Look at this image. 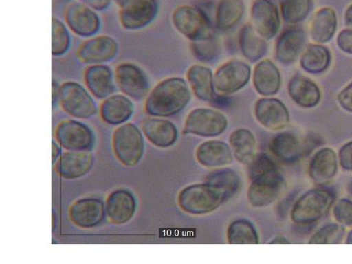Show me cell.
<instances>
[{
  "mask_svg": "<svg viewBox=\"0 0 352 264\" xmlns=\"http://www.w3.org/2000/svg\"><path fill=\"white\" fill-rule=\"evenodd\" d=\"M226 201H227L223 192L207 182L185 187L180 192L178 198L182 210L192 215L212 213Z\"/></svg>",
  "mask_w": 352,
  "mask_h": 264,
  "instance_id": "cell-2",
  "label": "cell"
},
{
  "mask_svg": "<svg viewBox=\"0 0 352 264\" xmlns=\"http://www.w3.org/2000/svg\"><path fill=\"white\" fill-rule=\"evenodd\" d=\"M348 191L350 195L352 197V182L348 186Z\"/></svg>",
  "mask_w": 352,
  "mask_h": 264,
  "instance_id": "cell-50",
  "label": "cell"
},
{
  "mask_svg": "<svg viewBox=\"0 0 352 264\" xmlns=\"http://www.w3.org/2000/svg\"><path fill=\"white\" fill-rule=\"evenodd\" d=\"M346 243L352 245V230L350 231V233L348 235Z\"/></svg>",
  "mask_w": 352,
  "mask_h": 264,
  "instance_id": "cell-49",
  "label": "cell"
},
{
  "mask_svg": "<svg viewBox=\"0 0 352 264\" xmlns=\"http://www.w3.org/2000/svg\"><path fill=\"white\" fill-rule=\"evenodd\" d=\"M52 53L54 56H61L70 47L69 32L60 19L53 18L52 21Z\"/></svg>",
  "mask_w": 352,
  "mask_h": 264,
  "instance_id": "cell-38",
  "label": "cell"
},
{
  "mask_svg": "<svg viewBox=\"0 0 352 264\" xmlns=\"http://www.w3.org/2000/svg\"><path fill=\"white\" fill-rule=\"evenodd\" d=\"M159 12L157 0H131L120 8L121 25L129 30H136L149 25Z\"/></svg>",
  "mask_w": 352,
  "mask_h": 264,
  "instance_id": "cell-11",
  "label": "cell"
},
{
  "mask_svg": "<svg viewBox=\"0 0 352 264\" xmlns=\"http://www.w3.org/2000/svg\"><path fill=\"white\" fill-rule=\"evenodd\" d=\"M65 21L69 29L82 37H91L100 29L97 11L80 2L69 4L65 10Z\"/></svg>",
  "mask_w": 352,
  "mask_h": 264,
  "instance_id": "cell-14",
  "label": "cell"
},
{
  "mask_svg": "<svg viewBox=\"0 0 352 264\" xmlns=\"http://www.w3.org/2000/svg\"><path fill=\"white\" fill-rule=\"evenodd\" d=\"M312 8V0H282L281 14L290 24H296L304 20Z\"/></svg>",
  "mask_w": 352,
  "mask_h": 264,
  "instance_id": "cell-37",
  "label": "cell"
},
{
  "mask_svg": "<svg viewBox=\"0 0 352 264\" xmlns=\"http://www.w3.org/2000/svg\"><path fill=\"white\" fill-rule=\"evenodd\" d=\"M270 244H290V242L283 236H278L273 239Z\"/></svg>",
  "mask_w": 352,
  "mask_h": 264,
  "instance_id": "cell-48",
  "label": "cell"
},
{
  "mask_svg": "<svg viewBox=\"0 0 352 264\" xmlns=\"http://www.w3.org/2000/svg\"><path fill=\"white\" fill-rule=\"evenodd\" d=\"M94 164V158L90 152L69 151L55 163L54 170L64 179H78L91 170Z\"/></svg>",
  "mask_w": 352,
  "mask_h": 264,
  "instance_id": "cell-17",
  "label": "cell"
},
{
  "mask_svg": "<svg viewBox=\"0 0 352 264\" xmlns=\"http://www.w3.org/2000/svg\"><path fill=\"white\" fill-rule=\"evenodd\" d=\"M305 32L299 28L285 30L279 37L276 44V57L284 64L294 63L304 45Z\"/></svg>",
  "mask_w": 352,
  "mask_h": 264,
  "instance_id": "cell-25",
  "label": "cell"
},
{
  "mask_svg": "<svg viewBox=\"0 0 352 264\" xmlns=\"http://www.w3.org/2000/svg\"><path fill=\"white\" fill-rule=\"evenodd\" d=\"M59 102L64 111L72 117L89 119L97 113L94 98L79 83L67 82L59 87Z\"/></svg>",
  "mask_w": 352,
  "mask_h": 264,
  "instance_id": "cell-5",
  "label": "cell"
},
{
  "mask_svg": "<svg viewBox=\"0 0 352 264\" xmlns=\"http://www.w3.org/2000/svg\"><path fill=\"white\" fill-rule=\"evenodd\" d=\"M85 80L88 90L99 99L107 98L116 90L113 72L106 65L90 66L85 72Z\"/></svg>",
  "mask_w": 352,
  "mask_h": 264,
  "instance_id": "cell-23",
  "label": "cell"
},
{
  "mask_svg": "<svg viewBox=\"0 0 352 264\" xmlns=\"http://www.w3.org/2000/svg\"><path fill=\"white\" fill-rule=\"evenodd\" d=\"M142 130L148 140L160 148L171 147L177 141V128L171 121L161 118H148L143 121Z\"/></svg>",
  "mask_w": 352,
  "mask_h": 264,
  "instance_id": "cell-21",
  "label": "cell"
},
{
  "mask_svg": "<svg viewBox=\"0 0 352 264\" xmlns=\"http://www.w3.org/2000/svg\"><path fill=\"white\" fill-rule=\"evenodd\" d=\"M79 2L96 11H102L111 5L112 0H79Z\"/></svg>",
  "mask_w": 352,
  "mask_h": 264,
  "instance_id": "cell-45",
  "label": "cell"
},
{
  "mask_svg": "<svg viewBox=\"0 0 352 264\" xmlns=\"http://www.w3.org/2000/svg\"><path fill=\"white\" fill-rule=\"evenodd\" d=\"M345 21L348 25L352 26V5H351L346 11Z\"/></svg>",
  "mask_w": 352,
  "mask_h": 264,
  "instance_id": "cell-47",
  "label": "cell"
},
{
  "mask_svg": "<svg viewBox=\"0 0 352 264\" xmlns=\"http://www.w3.org/2000/svg\"><path fill=\"white\" fill-rule=\"evenodd\" d=\"M228 127V119L223 113L207 108H197L187 116L184 133L203 138L222 135Z\"/></svg>",
  "mask_w": 352,
  "mask_h": 264,
  "instance_id": "cell-7",
  "label": "cell"
},
{
  "mask_svg": "<svg viewBox=\"0 0 352 264\" xmlns=\"http://www.w3.org/2000/svg\"><path fill=\"white\" fill-rule=\"evenodd\" d=\"M112 142L115 156L124 166H136L144 155V138L141 131L133 124L117 128Z\"/></svg>",
  "mask_w": 352,
  "mask_h": 264,
  "instance_id": "cell-3",
  "label": "cell"
},
{
  "mask_svg": "<svg viewBox=\"0 0 352 264\" xmlns=\"http://www.w3.org/2000/svg\"><path fill=\"white\" fill-rule=\"evenodd\" d=\"M334 201L332 192L316 189L304 194L294 204L291 217L298 225H310L318 221L329 212Z\"/></svg>",
  "mask_w": 352,
  "mask_h": 264,
  "instance_id": "cell-4",
  "label": "cell"
},
{
  "mask_svg": "<svg viewBox=\"0 0 352 264\" xmlns=\"http://www.w3.org/2000/svg\"><path fill=\"white\" fill-rule=\"evenodd\" d=\"M248 64L232 60L223 65L214 76V90L220 95L233 94L243 88L250 79Z\"/></svg>",
  "mask_w": 352,
  "mask_h": 264,
  "instance_id": "cell-10",
  "label": "cell"
},
{
  "mask_svg": "<svg viewBox=\"0 0 352 264\" xmlns=\"http://www.w3.org/2000/svg\"><path fill=\"white\" fill-rule=\"evenodd\" d=\"M118 52L116 41L111 37L102 36L83 43L77 51V56L85 63L96 65L113 60Z\"/></svg>",
  "mask_w": 352,
  "mask_h": 264,
  "instance_id": "cell-19",
  "label": "cell"
},
{
  "mask_svg": "<svg viewBox=\"0 0 352 264\" xmlns=\"http://www.w3.org/2000/svg\"><path fill=\"white\" fill-rule=\"evenodd\" d=\"M253 84L257 92L262 96L276 94L281 85L280 73L276 65L270 60L261 61L255 68Z\"/></svg>",
  "mask_w": 352,
  "mask_h": 264,
  "instance_id": "cell-24",
  "label": "cell"
},
{
  "mask_svg": "<svg viewBox=\"0 0 352 264\" xmlns=\"http://www.w3.org/2000/svg\"><path fill=\"white\" fill-rule=\"evenodd\" d=\"M269 146L275 157L285 162L296 160L302 153L300 140L291 132H282L275 135L271 139Z\"/></svg>",
  "mask_w": 352,
  "mask_h": 264,
  "instance_id": "cell-30",
  "label": "cell"
},
{
  "mask_svg": "<svg viewBox=\"0 0 352 264\" xmlns=\"http://www.w3.org/2000/svg\"><path fill=\"white\" fill-rule=\"evenodd\" d=\"M284 188V179L278 168L251 180L248 199L256 208L267 207L276 201Z\"/></svg>",
  "mask_w": 352,
  "mask_h": 264,
  "instance_id": "cell-6",
  "label": "cell"
},
{
  "mask_svg": "<svg viewBox=\"0 0 352 264\" xmlns=\"http://www.w3.org/2000/svg\"><path fill=\"white\" fill-rule=\"evenodd\" d=\"M289 93L296 104L305 108L316 106L321 98L318 86L302 76L294 77L289 85Z\"/></svg>",
  "mask_w": 352,
  "mask_h": 264,
  "instance_id": "cell-29",
  "label": "cell"
},
{
  "mask_svg": "<svg viewBox=\"0 0 352 264\" xmlns=\"http://www.w3.org/2000/svg\"><path fill=\"white\" fill-rule=\"evenodd\" d=\"M116 80L119 89L135 100H141L149 92L148 76L135 64H119L116 69Z\"/></svg>",
  "mask_w": 352,
  "mask_h": 264,
  "instance_id": "cell-12",
  "label": "cell"
},
{
  "mask_svg": "<svg viewBox=\"0 0 352 264\" xmlns=\"http://www.w3.org/2000/svg\"><path fill=\"white\" fill-rule=\"evenodd\" d=\"M230 245H258L259 237L256 228L247 219H240L230 223L227 230Z\"/></svg>",
  "mask_w": 352,
  "mask_h": 264,
  "instance_id": "cell-35",
  "label": "cell"
},
{
  "mask_svg": "<svg viewBox=\"0 0 352 264\" xmlns=\"http://www.w3.org/2000/svg\"><path fill=\"white\" fill-rule=\"evenodd\" d=\"M344 235L345 230L343 226L329 224L317 231L310 239L309 244H339L343 241Z\"/></svg>",
  "mask_w": 352,
  "mask_h": 264,
  "instance_id": "cell-39",
  "label": "cell"
},
{
  "mask_svg": "<svg viewBox=\"0 0 352 264\" xmlns=\"http://www.w3.org/2000/svg\"><path fill=\"white\" fill-rule=\"evenodd\" d=\"M254 29L263 38L271 39L278 34L280 27L278 9L271 0H256L251 8Z\"/></svg>",
  "mask_w": 352,
  "mask_h": 264,
  "instance_id": "cell-15",
  "label": "cell"
},
{
  "mask_svg": "<svg viewBox=\"0 0 352 264\" xmlns=\"http://www.w3.org/2000/svg\"><path fill=\"white\" fill-rule=\"evenodd\" d=\"M243 0H221L216 11V25L220 30L234 28L243 16Z\"/></svg>",
  "mask_w": 352,
  "mask_h": 264,
  "instance_id": "cell-33",
  "label": "cell"
},
{
  "mask_svg": "<svg viewBox=\"0 0 352 264\" xmlns=\"http://www.w3.org/2000/svg\"><path fill=\"white\" fill-rule=\"evenodd\" d=\"M106 216L105 204L100 198L87 197L73 203L69 210L72 223L82 229L101 225Z\"/></svg>",
  "mask_w": 352,
  "mask_h": 264,
  "instance_id": "cell-13",
  "label": "cell"
},
{
  "mask_svg": "<svg viewBox=\"0 0 352 264\" xmlns=\"http://www.w3.org/2000/svg\"><path fill=\"white\" fill-rule=\"evenodd\" d=\"M191 100L186 82L178 77L160 82L148 94L146 112L157 118L170 117L179 113Z\"/></svg>",
  "mask_w": 352,
  "mask_h": 264,
  "instance_id": "cell-1",
  "label": "cell"
},
{
  "mask_svg": "<svg viewBox=\"0 0 352 264\" xmlns=\"http://www.w3.org/2000/svg\"><path fill=\"white\" fill-rule=\"evenodd\" d=\"M338 170L336 153L330 148H324L316 153L310 163L309 174L317 184H325L331 181Z\"/></svg>",
  "mask_w": 352,
  "mask_h": 264,
  "instance_id": "cell-26",
  "label": "cell"
},
{
  "mask_svg": "<svg viewBox=\"0 0 352 264\" xmlns=\"http://www.w3.org/2000/svg\"><path fill=\"white\" fill-rule=\"evenodd\" d=\"M134 112L133 102L127 96L120 94L107 97L100 107V115L104 122L112 126L125 124Z\"/></svg>",
  "mask_w": 352,
  "mask_h": 264,
  "instance_id": "cell-22",
  "label": "cell"
},
{
  "mask_svg": "<svg viewBox=\"0 0 352 264\" xmlns=\"http://www.w3.org/2000/svg\"><path fill=\"white\" fill-rule=\"evenodd\" d=\"M338 44L341 50L352 54V29H346L340 32Z\"/></svg>",
  "mask_w": 352,
  "mask_h": 264,
  "instance_id": "cell-43",
  "label": "cell"
},
{
  "mask_svg": "<svg viewBox=\"0 0 352 264\" xmlns=\"http://www.w3.org/2000/svg\"><path fill=\"white\" fill-rule=\"evenodd\" d=\"M330 60L331 56L327 48L319 45H310L302 54L301 65L307 72L321 73L329 67Z\"/></svg>",
  "mask_w": 352,
  "mask_h": 264,
  "instance_id": "cell-36",
  "label": "cell"
},
{
  "mask_svg": "<svg viewBox=\"0 0 352 264\" xmlns=\"http://www.w3.org/2000/svg\"><path fill=\"white\" fill-rule=\"evenodd\" d=\"M337 16L331 8H323L315 14L311 23V34L314 41L325 43L333 38L337 28Z\"/></svg>",
  "mask_w": 352,
  "mask_h": 264,
  "instance_id": "cell-31",
  "label": "cell"
},
{
  "mask_svg": "<svg viewBox=\"0 0 352 264\" xmlns=\"http://www.w3.org/2000/svg\"><path fill=\"white\" fill-rule=\"evenodd\" d=\"M333 215L336 221L343 226H352V201L341 199L334 206Z\"/></svg>",
  "mask_w": 352,
  "mask_h": 264,
  "instance_id": "cell-41",
  "label": "cell"
},
{
  "mask_svg": "<svg viewBox=\"0 0 352 264\" xmlns=\"http://www.w3.org/2000/svg\"><path fill=\"white\" fill-rule=\"evenodd\" d=\"M173 22L175 28L192 41L212 36L208 16L197 8L182 6L176 8L173 14Z\"/></svg>",
  "mask_w": 352,
  "mask_h": 264,
  "instance_id": "cell-8",
  "label": "cell"
},
{
  "mask_svg": "<svg viewBox=\"0 0 352 264\" xmlns=\"http://www.w3.org/2000/svg\"><path fill=\"white\" fill-rule=\"evenodd\" d=\"M186 76L192 91L198 98L204 102L214 101L216 91L211 69L201 65H194L187 72Z\"/></svg>",
  "mask_w": 352,
  "mask_h": 264,
  "instance_id": "cell-27",
  "label": "cell"
},
{
  "mask_svg": "<svg viewBox=\"0 0 352 264\" xmlns=\"http://www.w3.org/2000/svg\"><path fill=\"white\" fill-rule=\"evenodd\" d=\"M206 182L215 186L221 190L228 201L239 190L241 182L240 176L234 170L221 168L209 173Z\"/></svg>",
  "mask_w": 352,
  "mask_h": 264,
  "instance_id": "cell-34",
  "label": "cell"
},
{
  "mask_svg": "<svg viewBox=\"0 0 352 264\" xmlns=\"http://www.w3.org/2000/svg\"><path fill=\"white\" fill-rule=\"evenodd\" d=\"M192 50L198 60L210 62L215 60L219 54V43L212 35L203 40L192 41Z\"/></svg>",
  "mask_w": 352,
  "mask_h": 264,
  "instance_id": "cell-40",
  "label": "cell"
},
{
  "mask_svg": "<svg viewBox=\"0 0 352 264\" xmlns=\"http://www.w3.org/2000/svg\"><path fill=\"white\" fill-rule=\"evenodd\" d=\"M55 138L63 148L74 151H91L95 146L92 129L74 120H64L55 131Z\"/></svg>",
  "mask_w": 352,
  "mask_h": 264,
  "instance_id": "cell-9",
  "label": "cell"
},
{
  "mask_svg": "<svg viewBox=\"0 0 352 264\" xmlns=\"http://www.w3.org/2000/svg\"><path fill=\"white\" fill-rule=\"evenodd\" d=\"M338 101L341 106L349 112H352V83L340 92Z\"/></svg>",
  "mask_w": 352,
  "mask_h": 264,
  "instance_id": "cell-44",
  "label": "cell"
},
{
  "mask_svg": "<svg viewBox=\"0 0 352 264\" xmlns=\"http://www.w3.org/2000/svg\"><path fill=\"white\" fill-rule=\"evenodd\" d=\"M60 146L56 142L52 140V164H55L61 156Z\"/></svg>",
  "mask_w": 352,
  "mask_h": 264,
  "instance_id": "cell-46",
  "label": "cell"
},
{
  "mask_svg": "<svg viewBox=\"0 0 352 264\" xmlns=\"http://www.w3.org/2000/svg\"><path fill=\"white\" fill-rule=\"evenodd\" d=\"M195 157L198 163L208 168L225 167L234 161L232 150L226 142L220 140L203 142L197 148Z\"/></svg>",
  "mask_w": 352,
  "mask_h": 264,
  "instance_id": "cell-20",
  "label": "cell"
},
{
  "mask_svg": "<svg viewBox=\"0 0 352 264\" xmlns=\"http://www.w3.org/2000/svg\"><path fill=\"white\" fill-rule=\"evenodd\" d=\"M255 116L264 127L277 131L287 126L290 116L289 110L277 98H261L255 106Z\"/></svg>",
  "mask_w": 352,
  "mask_h": 264,
  "instance_id": "cell-18",
  "label": "cell"
},
{
  "mask_svg": "<svg viewBox=\"0 0 352 264\" xmlns=\"http://www.w3.org/2000/svg\"><path fill=\"white\" fill-rule=\"evenodd\" d=\"M106 216L114 225H124L134 217L137 210V200L128 190L119 189L110 193L105 203Z\"/></svg>",
  "mask_w": 352,
  "mask_h": 264,
  "instance_id": "cell-16",
  "label": "cell"
},
{
  "mask_svg": "<svg viewBox=\"0 0 352 264\" xmlns=\"http://www.w3.org/2000/svg\"><path fill=\"white\" fill-rule=\"evenodd\" d=\"M229 142L236 160L242 164H250L256 156V140L248 129H239L230 134Z\"/></svg>",
  "mask_w": 352,
  "mask_h": 264,
  "instance_id": "cell-28",
  "label": "cell"
},
{
  "mask_svg": "<svg viewBox=\"0 0 352 264\" xmlns=\"http://www.w3.org/2000/svg\"><path fill=\"white\" fill-rule=\"evenodd\" d=\"M339 160L341 167L346 170L352 171V141L341 148Z\"/></svg>",
  "mask_w": 352,
  "mask_h": 264,
  "instance_id": "cell-42",
  "label": "cell"
},
{
  "mask_svg": "<svg viewBox=\"0 0 352 264\" xmlns=\"http://www.w3.org/2000/svg\"><path fill=\"white\" fill-rule=\"evenodd\" d=\"M254 28L245 25L239 32V43L242 54L251 62L260 60L267 50V43Z\"/></svg>",
  "mask_w": 352,
  "mask_h": 264,
  "instance_id": "cell-32",
  "label": "cell"
}]
</instances>
